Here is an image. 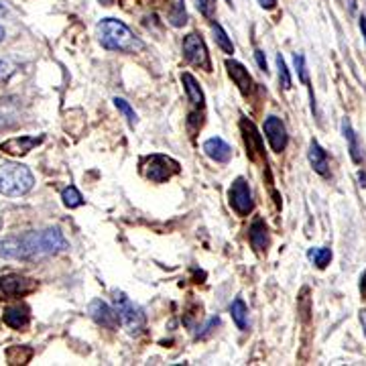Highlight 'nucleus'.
I'll use <instances>...</instances> for the list:
<instances>
[{"label": "nucleus", "instance_id": "obj_1", "mask_svg": "<svg viewBox=\"0 0 366 366\" xmlns=\"http://www.w3.org/2000/svg\"><path fill=\"white\" fill-rule=\"evenodd\" d=\"M67 240L60 228L29 230L18 236L0 238V259H35L67 250Z\"/></svg>", "mask_w": 366, "mask_h": 366}, {"label": "nucleus", "instance_id": "obj_2", "mask_svg": "<svg viewBox=\"0 0 366 366\" xmlns=\"http://www.w3.org/2000/svg\"><path fill=\"white\" fill-rule=\"evenodd\" d=\"M98 41L108 51L137 53L143 49V41L118 18H102L98 23Z\"/></svg>", "mask_w": 366, "mask_h": 366}, {"label": "nucleus", "instance_id": "obj_3", "mask_svg": "<svg viewBox=\"0 0 366 366\" xmlns=\"http://www.w3.org/2000/svg\"><path fill=\"white\" fill-rule=\"evenodd\" d=\"M35 185V175L23 163L0 157V194L6 198L27 196Z\"/></svg>", "mask_w": 366, "mask_h": 366}, {"label": "nucleus", "instance_id": "obj_4", "mask_svg": "<svg viewBox=\"0 0 366 366\" xmlns=\"http://www.w3.org/2000/svg\"><path fill=\"white\" fill-rule=\"evenodd\" d=\"M182 171V165L163 152H152L143 161V173L152 183H165Z\"/></svg>", "mask_w": 366, "mask_h": 366}, {"label": "nucleus", "instance_id": "obj_5", "mask_svg": "<svg viewBox=\"0 0 366 366\" xmlns=\"http://www.w3.org/2000/svg\"><path fill=\"white\" fill-rule=\"evenodd\" d=\"M114 305L118 311V318L124 323V328L128 330V334L138 336L145 330V314L135 301H131L122 291H114Z\"/></svg>", "mask_w": 366, "mask_h": 366}, {"label": "nucleus", "instance_id": "obj_6", "mask_svg": "<svg viewBox=\"0 0 366 366\" xmlns=\"http://www.w3.org/2000/svg\"><path fill=\"white\" fill-rule=\"evenodd\" d=\"M39 283L30 277L18 273H9L0 277V301H11V299H21L35 293Z\"/></svg>", "mask_w": 366, "mask_h": 366}, {"label": "nucleus", "instance_id": "obj_7", "mask_svg": "<svg viewBox=\"0 0 366 366\" xmlns=\"http://www.w3.org/2000/svg\"><path fill=\"white\" fill-rule=\"evenodd\" d=\"M183 57L189 61L192 65H196L204 72H212V60L208 53V47L204 43V39L199 37L198 33H189L183 39Z\"/></svg>", "mask_w": 366, "mask_h": 366}, {"label": "nucleus", "instance_id": "obj_8", "mask_svg": "<svg viewBox=\"0 0 366 366\" xmlns=\"http://www.w3.org/2000/svg\"><path fill=\"white\" fill-rule=\"evenodd\" d=\"M228 201L230 208L238 216H248V214L255 210V199H253V192H250V185L244 177H236L232 185H230L228 192Z\"/></svg>", "mask_w": 366, "mask_h": 366}, {"label": "nucleus", "instance_id": "obj_9", "mask_svg": "<svg viewBox=\"0 0 366 366\" xmlns=\"http://www.w3.org/2000/svg\"><path fill=\"white\" fill-rule=\"evenodd\" d=\"M240 133H243L244 147H246V155L250 161H265L267 163V157H265V145H262V137L259 135L255 122L248 121V118H240Z\"/></svg>", "mask_w": 366, "mask_h": 366}, {"label": "nucleus", "instance_id": "obj_10", "mask_svg": "<svg viewBox=\"0 0 366 366\" xmlns=\"http://www.w3.org/2000/svg\"><path fill=\"white\" fill-rule=\"evenodd\" d=\"M265 137H267V140H269V145H271V149L274 152H283L285 147H287V143H289L287 128H285L283 121L277 118V116H269L265 121Z\"/></svg>", "mask_w": 366, "mask_h": 366}, {"label": "nucleus", "instance_id": "obj_11", "mask_svg": "<svg viewBox=\"0 0 366 366\" xmlns=\"http://www.w3.org/2000/svg\"><path fill=\"white\" fill-rule=\"evenodd\" d=\"M2 323L15 332H25L30 323V307L27 304H15L4 309Z\"/></svg>", "mask_w": 366, "mask_h": 366}, {"label": "nucleus", "instance_id": "obj_12", "mask_svg": "<svg viewBox=\"0 0 366 366\" xmlns=\"http://www.w3.org/2000/svg\"><path fill=\"white\" fill-rule=\"evenodd\" d=\"M88 311H90L92 320L96 321L98 326H102V328H108V330H114L118 326V321H121L118 311L112 309L108 304H104L102 299H94Z\"/></svg>", "mask_w": 366, "mask_h": 366}, {"label": "nucleus", "instance_id": "obj_13", "mask_svg": "<svg viewBox=\"0 0 366 366\" xmlns=\"http://www.w3.org/2000/svg\"><path fill=\"white\" fill-rule=\"evenodd\" d=\"M43 143V137H13L4 143H0V151L4 155H13V157H21L33 151L35 147H39Z\"/></svg>", "mask_w": 366, "mask_h": 366}, {"label": "nucleus", "instance_id": "obj_14", "mask_svg": "<svg viewBox=\"0 0 366 366\" xmlns=\"http://www.w3.org/2000/svg\"><path fill=\"white\" fill-rule=\"evenodd\" d=\"M226 70H228V76L232 77V82L238 86V90L243 92L244 96H250L253 90H255V82H253V77L248 74V70L244 67L243 63H238V61L234 60H226Z\"/></svg>", "mask_w": 366, "mask_h": 366}, {"label": "nucleus", "instance_id": "obj_15", "mask_svg": "<svg viewBox=\"0 0 366 366\" xmlns=\"http://www.w3.org/2000/svg\"><path fill=\"white\" fill-rule=\"evenodd\" d=\"M201 149L206 152V157H210L216 163H228L230 159H232V147L224 138L220 137L208 138Z\"/></svg>", "mask_w": 366, "mask_h": 366}, {"label": "nucleus", "instance_id": "obj_16", "mask_svg": "<svg viewBox=\"0 0 366 366\" xmlns=\"http://www.w3.org/2000/svg\"><path fill=\"white\" fill-rule=\"evenodd\" d=\"M248 238H250V246H253L257 253H267L271 240H269V228H267V224H265L262 218H257V220L250 224V228H248Z\"/></svg>", "mask_w": 366, "mask_h": 366}, {"label": "nucleus", "instance_id": "obj_17", "mask_svg": "<svg viewBox=\"0 0 366 366\" xmlns=\"http://www.w3.org/2000/svg\"><path fill=\"white\" fill-rule=\"evenodd\" d=\"M182 82L183 88H185V94H187V100H189V104L194 106V110H204V106H206V98H204L201 88H199L198 79L192 76L189 72H183Z\"/></svg>", "mask_w": 366, "mask_h": 366}, {"label": "nucleus", "instance_id": "obj_18", "mask_svg": "<svg viewBox=\"0 0 366 366\" xmlns=\"http://www.w3.org/2000/svg\"><path fill=\"white\" fill-rule=\"evenodd\" d=\"M307 157H309V163H311V167H314V171H316L318 175L326 177V175L330 173L328 155L321 149V145L318 140H311V143H309V152H307Z\"/></svg>", "mask_w": 366, "mask_h": 366}, {"label": "nucleus", "instance_id": "obj_19", "mask_svg": "<svg viewBox=\"0 0 366 366\" xmlns=\"http://www.w3.org/2000/svg\"><path fill=\"white\" fill-rule=\"evenodd\" d=\"M165 15L173 27H183L187 23V13H185V2L183 0H167L165 2Z\"/></svg>", "mask_w": 366, "mask_h": 366}, {"label": "nucleus", "instance_id": "obj_20", "mask_svg": "<svg viewBox=\"0 0 366 366\" xmlns=\"http://www.w3.org/2000/svg\"><path fill=\"white\" fill-rule=\"evenodd\" d=\"M342 133H344V138L348 140V151H350V157L354 163H362V151H360V143H358V137L352 128V124L348 118L342 121Z\"/></svg>", "mask_w": 366, "mask_h": 366}, {"label": "nucleus", "instance_id": "obj_21", "mask_svg": "<svg viewBox=\"0 0 366 366\" xmlns=\"http://www.w3.org/2000/svg\"><path fill=\"white\" fill-rule=\"evenodd\" d=\"M230 316H232L234 323L238 326V330H243V332L248 330V307H246V304H244L240 297H236L230 304Z\"/></svg>", "mask_w": 366, "mask_h": 366}, {"label": "nucleus", "instance_id": "obj_22", "mask_svg": "<svg viewBox=\"0 0 366 366\" xmlns=\"http://www.w3.org/2000/svg\"><path fill=\"white\" fill-rule=\"evenodd\" d=\"M35 350L29 346H11L6 350V360L9 365H27L30 358H33Z\"/></svg>", "mask_w": 366, "mask_h": 366}, {"label": "nucleus", "instance_id": "obj_23", "mask_svg": "<svg viewBox=\"0 0 366 366\" xmlns=\"http://www.w3.org/2000/svg\"><path fill=\"white\" fill-rule=\"evenodd\" d=\"M212 33H214V39H216V43L220 45V49L224 51V53H234V45H232V41H230L228 33L222 29V25H218V23H212Z\"/></svg>", "mask_w": 366, "mask_h": 366}, {"label": "nucleus", "instance_id": "obj_24", "mask_svg": "<svg viewBox=\"0 0 366 366\" xmlns=\"http://www.w3.org/2000/svg\"><path fill=\"white\" fill-rule=\"evenodd\" d=\"M61 199H63V206L70 208V210L84 206V198H82V194L77 192V187H74V185H70V187H65L61 192Z\"/></svg>", "mask_w": 366, "mask_h": 366}, {"label": "nucleus", "instance_id": "obj_25", "mask_svg": "<svg viewBox=\"0 0 366 366\" xmlns=\"http://www.w3.org/2000/svg\"><path fill=\"white\" fill-rule=\"evenodd\" d=\"M307 257H309V260H314V265L318 269H326L332 260V250L330 248H311L307 253Z\"/></svg>", "mask_w": 366, "mask_h": 366}, {"label": "nucleus", "instance_id": "obj_26", "mask_svg": "<svg viewBox=\"0 0 366 366\" xmlns=\"http://www.w3.org/2000/svg\"><path fill=\"white\" fill-rule=\"evenodd\" d=\"M114 106L118 108L122 114H124V118L128 121L131 126H135V124H137V112L133 110V106H131L124 98H114Z\"/></svg>", "mask_w": 366, "mask_h": 366}, {"label": "nucleus", "instance_id": "obj_27", "mask_svg": "<svg viewBox=\"0 0 366 366\" xmlns=\"http://www.w3.org/2000/svg\"><path fill=\"white\" fill-rule=\"evenodd\" d=\"M277 67H279V82H281V88L283 90H289L291 88V74L287 70V63L281 55H277Z\"/></svg>", "mask_w": 366, "mask_h": 366}, {"label": "nucleus", "instance_id": "obj_28", "mask_svg": "<svg viewBox=\"0 0 366 366\" xmlns=\"http://www.w3.org/2000/svg\"><path fill=\"white\" fill-rule=\"evenodd\" d=\"M198 2V11L206 16L208 21H214L216 15V0H196Z\"/></svg>", "mask_w": 366, "mask_h": 366}, {"label": "nucleus", "instance_id": "obj_29", "mask_svg": "<svg viewBox=\"0 0 366 366\" xmlns=\"http://www.w3.org/2000/svg\"><path fill=\"white\" fill-rule=\"evenodd\" d=\"M293 61H295V67H297V76L301 79V84L309 86V77H307V67H305V60L301 53H295L293 55Z\"/></svg>", "mask_w": 366, "mask_h": 366}, {"label": "nucleus", "instance_id": "obj_30", "mask_svg": "<svg viewBox=\"0 0 366 366\" xmlns=\"http://www.w3.org/2000/svg\"><path fill=\"white\" fill-rule=\"evenodd\" d=\"M218 326H220V318H218V316H214V318H210V320H208V323H206V326H204V328L199 330L198 334H196V338H198V340H206L208 336L214 334V330H216Z\"/></svg>", "mask_w": 366, "mask_h": 366}, {"label": "nucleus", "instance_id": "obj_31", "mask_svg": "<svg viewBox=\"0 0 366 366\" xmlns=\"http://www.w3.org/2000/svg\"><path fill=\"white\" fill-rule=\"evenodd\" d=\"M13 112H15V106L11 104V100H0V124L6 121V116Z\"/></svg>", "mask_w": 366, "mask_h": 366}, {"label": "nucleus", "instance_id": "obj_32", "mask_svg": "<svg viewBox=\"0 0 366 366\" xmlns=\"http://www.w3.org/2000/svg\"><path fill=\"white\" fill-rule=\"evenodd\" d=\"M255 57H257V63H259L260 70H262V72L267 74V57H265V53L257 49V51H255Z\"/></svg>", "mask_w": 366, "mask_h": 366}, {"label": "nucleus", "instance_id": "obj_33", "mask_svg": "<svg viewBox=\"0 0 366 366\" xmlns=\"http://www.w3.org/2000/svg\"><path fill=\"white\" fill-rule=\"evenodd\" d=\"M259 4L265 9V11H271L277 6V0H259Z\"/></svg>", "mask_w": 366, "mask_h": 366}, {"label": "nucleus", "instance_id": "obj_34", "mask_svg": "<svg viewBox=\"0 0 366 366\" xmlns=\"http://www.w3.org/2000/svg\"><path fill=\"white\" fill-rule=\"evenodd\" d=\"M360 295H362V299H366V271L360 277Z\"/></svg>", "mask_w": 366, "mask_h": 366}, {"label": "nucleus", "instance_id": "obj_35", "mask_svg": "<svg viewBox=\"0 0 366 366\" xmlns=\"http://www.w3.org/2000/svg\"><path fill=\"white\" fill-rule=\"evenodd\" d=\"M360 323H362V330H365V336H366V309L360 311Z\"/></svg>", "mask_w": 366, "mask_h": 366}, {"label": "nucleus", "instance_id": "obj_36", "mask_svg": "<svg viewBox=\"0 0 366 366\" xmlns=\"http://www.w3.org/2000/svg\"><path fill=\"white\" fill-rule=\"evenodd\" d=\"M360 30H362V35H365V41H366V16H360Z\"/></svg>", "mask_w": 366, "mask_h": 366}, {"label": "nucleus", "instance_id": "obj_37", "mask_svg": "<svg viewBox=\"0 0 366 366\" xmlns=\"http://www.w3.org/2000/svg\"><path fill=\"white\" fill-rule=\"evenodd\" d=\"M4 37H6V30H4V27L0 25V43L4 41Z\"/></svg>", "mask_w": 366, "mask_h": 366}, {"label": "nucleus", "instance_id": "obj_38", "mask_svg": "<svg viewBox=\"0 0 366 366\" xmlns=\"http://www.w3.org/2000/svg\"><path fill=\"white\" fill-rule=\"evenodd\" d=\"M6 15V9H4V4H0V16Z\"/></svg>", "mask_w": 366, "mask_h": 366}, {"label": "nucleus", "instance_id": "obj_39", "mask_svg": "<svg viewBox=\"0 0 366 366\" xmlns=\"http://www.w3.org/2000/svg\"><path fill=\"white\" fill-rule=\"evenodd\" d=\"M2 67H6V63H4V61H0V74H2Z\"/></svg>", "mask_w": 366, "mask_h": 366}, {"label": "nucleus", "instance_id": "obj_40", "mask_svg": "<svg viewBox=\"0 0 366 366\" xmlns=\"http://www.w3.org/2000/svg\"><path fill=\"white\" fill-rule=\"evenodd\" d=\"M226 2H232V0H226Z\"/></svg>", "mask_w": 366, "mask_h": 366}]
</instances>
